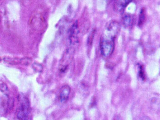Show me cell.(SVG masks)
<instances>
[{
    "label": "cell",
    "instance_id": "cell-1",
    "mask_svg": "<svg viewBox=\"0 0 160 120\" xmlns=\"http://www.w3.org/2000/svg\"><path fill=\"white\" fill-rule=\"evenodd\" d=\"M20 105L17 110V118L21 120L28 119L30 113V104L28 98L24 96L19 98Z\"/></svg>",
    "mask_w": 160,
    "mask_h": 120
},
{
    "label": "cell",
    "instance_id": "cell-2",
    "mask_svg": "<svg viewBox=\"0 0 160 120\" xmlns=\"http://www.w3.org/2000/svg\"><path fill=\"white\" fill-rule=\"evenodd\" d=\"M70 91V88L68 85L63 86L60 90L59 99L60 101L64 103L68 100Z\"/></svg>",
    "mask_w": 160,
    "mask_h": 120
},
{
    "label": "cell",
    "instance_id": "cell-3",
    "mask_svg": "<svg viewBox=\"0 0 160 120\" xmlns=\"http://www.w3.org/2000/svg\"><path fill=\"white\" fill-rule=\"evenodd\" d=\"M132 0H114V8L118 12L122 11Z\"/></svg>",
    "mask_w": 160,
    "mask_h": 120
},
{
    "label": "cell",
    "instance_id": "cell-4",
    "mask_svg": "<svg viewBox=\"0 0 160 120\" xmlns=\"http://www.w3.org/2000/svg\"><path fill=\"white\" fill-rule=\"evenodd\" d=\"M78 34V24L76 23L73 24L70 30L69 38L71 43L74 44L77 42Z\"/></svg>",
    "mask_w": 160,
    "mask_h": 120
},
{
    "label": "cell",
    "instance_id": "cell-5",
    "mask_svg": "<svg viewBox=\"0 0 160 120\" xmlns=\"http://www.w3.org/2000/svg\"><path fill=\"white\" fill-rule=\"evenodd\" d=\"M122 21L123 25L126 27H128L132 23V17L129 15H125L122 18Z\"/></svg>",
    "mask_w": 160,
    "mask_h": 120
},
{
    "label": "cell",
    "instance_id": "cell-6",
    "mask_svg": "<svg viewBox=\"0 0 160 120\" xmlns=\"http://www.w3.org/2000/svg\"><path fill=\"white\" fill-rule=\"evenodd\" d=\"M145 13L144 9H142L141 10L139 16L138 25L141 26L143 24L145 19Z\"/></svg>",
    "mask_w": 160,
    "mask_h": 120
},
{
    "label": "cell",
    "instance_id": "cell-7",
    "mask_svg": "<svg viewBox=\"0 0 160 120\" xmlns=\"http://www.w3.org/2000/svg\"><path fill=\"white\" fill-rule=\"evenodd\" d=\"M0 90L3 93H6L8 91L7 85L4 83L0 81Z\"/></svg>",
    "mask_w": 160,
    "mask_h": 120
},
{
    "label": "cell",
    "instance_id": "cell-8",
    "mask_svg": "<svg viewBox=\"0 0 160 120\" xmlns=\"http://www.w3.org/2000/svg\"><path fill=\"white\" fill-rule=\"evenodd\" d=\"M1 58H0V62H1Z\"/></svg>",
    "mask_w": 160,
    "mask_h": 120
},
{
    "label": "cell",
    "instance_id": "cell-9",
    "mask_svg": "<svg viewBox=\"0 0 160 120\" xmlns=\"http://www.w3.org/2000/svg\"><path fill=\"white\" fill-rule=\"evenodd\" d=\"M1 0H0V2H1Z\"/></svg>",
    "mask_w": 160,
    "mask_h": 120
}]
</instances>
